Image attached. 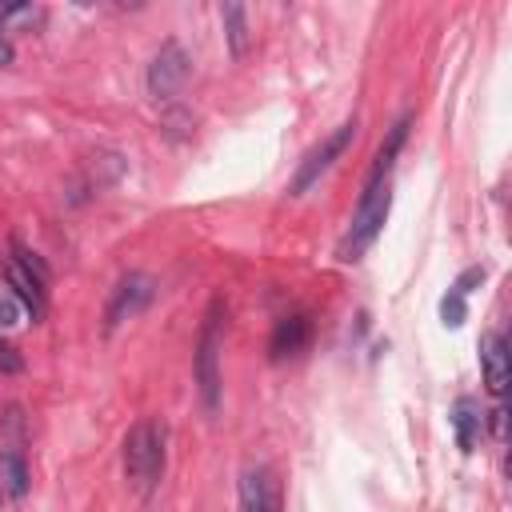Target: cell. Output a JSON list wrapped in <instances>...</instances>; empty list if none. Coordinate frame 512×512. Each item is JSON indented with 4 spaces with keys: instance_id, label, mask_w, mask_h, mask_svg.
Masks as SVG:
<instances>
[{
    "instance_id": "6da1fadb",
    "label": "cell",
    "mask_w": 512,
    "mask_h": 512,
    "mask_svg": "<svg viewBox=\"0 0 512 512\" xmlns=\"http://www.w3.org/2000/svg\"><path fill=\"white\" fill-rule=\"evenodd\" d=\"M160 472H164V424L144 416L124 436V480L140 496H148L156 488Z\"/></svg>"
},
{
    "instance_id": "7a4b0ae2",
    "label": "cell",
    "mask_w": 512,
    "mask_h": 512,
    "mask_svg": "<svg viewBox=\"0 0 512 512\" xmlns=\"http://www.w3.org/2000/svg\"><path fill=\"white\" fill-rule=\"evenodd\" d=\"M388 208H392V184H388V180L364 184L360 204H356V212H352V224H348L344 240L336 244V256H340L344 264L360 260V256L372 248V240L380 236V228H384V220H388Z\"/></svg>"
},
{
    "instance_id": "3957f363",
    "label": "cell",
    "mask_w": 512,
    "mask_h": 512,
    "mask_svg": "<svg viewBox=\"0 0 512 512\" xmlns=\"http://www.w3.org/2000/svg\"><path fill=\"white\" fill-rule=\"evenodd\" d=\"M192 380H196V396H200V408L208 416L220 412V300H212L204 324H200V340H196V352H192Z\"/></svg>"
},
{
    "instance_id": "277c9868",
    "label": "cell",
    "mask_w": 512,
    "mask_h": 512,
    "mask_svg": "<svg viewBox=\"0 0 512 512\" xmlns=\"http://www.w3.org/2000/svg\"><path fill=\"white\" fill-rule=\"evenodd\" d=\"M356 140V120H344L336 132H328L304 160H300V168H296V176H292V184H288V196H304L308 188H316L320 184V176L344 156V148Z\"/></svg>"
},
{
    "instance_id": "5b68a950",
    "label": "cell",
    "mask_w": 512,
    "mask_h": 512,
    "mask_svg": "<svg viewBox=\"0 0 512 512\" xmlns=\"http://www.w3.org/2000/svg\"><path fill=\"white\" fill-rule=\"evenodd\" d=\"M152 296H156V280H152V276H144V272H128V276H120L116 288H112V296H108V308H104V332L112 336L124 320L140 316V312L148 308Z\"/></svg>"
},
{
    "instance_id": "8992f818",
    "label": "cell",
    "mask_w": 512,
    "mask_h": 512,
    "mask_svg": "<svg viewBox=\"0 0 512 512\" xmlns=\"http://www.w3.org/2000/svg\"><path fill=\"white\" fill-rule=\"evenodd\" d=\"M188 76H192V56H188L176 40H168V44L152 56V64H148V92H152L156 100H172V96L184 88Z\"/></svg>"
},
{
    "instance_id": "52a82bcc",
    "label": "cell",
    "mask_w": 512,
    "mask_h": 512,
    "mask_svg": "<svg viewBox=\"0 0 512 512\" xmlns=\"http://www.w3.org/2000/svg\"><path fill=\"white\" fill-rule=\"evenodd\" d=\"M240 512H280V488L268 468L240 472Z\"/></svg>"
},
{
    "instance_id": "ba28073f",
    "label": "cell",
    "mask_w": 512,
    "mask_h": 512,
    "mask_svg": "<svg viewBox=\"0 0 512 512\" xmlns=\"http://www.w3.org/2000/svg\"><path fill=\"white\" fill-rule=\"evenodd\" d=\"M480 368H484V384L492 396L508 392V376H512V360H508V344L500 332H484L480 336Z\"/></svg>"
},
{
    "instance_id": "9c48e42d",
    "label": "cell",
    "mask_w": 512,
    "mask_h": 512,
    "mask_svg": "<svg viewBox=\"0 0 512 512\" xmlns=\"http://www.w3.org/2000/svg\"><path fill=\"white\" fill-rule=\"evenodd\" d=\"M4 280H8V288H12V296L20 300V308L24 312H32V320H40L44 316V280H36L24 264H16V260H8L4 264Z\"/></svg>"
},
{
    "instance_id": "30bf717a",
    "label": "cell",
    "mask_w": 512,
    "mask_h": 512,
    "mask_svg": "<svg viewBox=\"0 0 512 512\" xmlns=\"http://www.w3.org/2000/svg\"><path fill=\"white\" fill-rule=\"evenodd\" d=\"M308 332H312L308 316H284V320L276 324V332H272V360L300 356L304 344H308Z\"/></svg>"
},
{
    "instance_id": "8fae6325",
    "label": "cell",
    "mask_w": 512,
    "mask_h": 512,
    "mask_svg": "<svg viewBox=\"0 0 512 512\" xmlns=\"http://www.w3.org/2000/svg\"><path fill=\"white\" fill-rule=\"evenodd\" d=\"M220 20H224V36H228V52L236 60L248 56V44H252V32H248V8L244 4H224L220 8Z\"/></svg>"
},
{
    "instance_id": "7c38bea8",
    "label": "cell",
    "mask_w": 512,
    "mask_h": 512,
    "mask_svg": "<svg viewBox=\"0 0 512 512\" xmlns=\"http://www.w3.org/2000/svg\"><path fill=\"white\" fill-rule=\"evenodd\" d=\"M0 492L20 500L28 492V464L16 448H0Z\"/></svg>"
},
{
    "instance_id": "4fadbf2b",
    "label": "cell",
    "mask_w": 512,
    "mask_h": 512,
    "mask_svg": "<svg viewBox=\"0 0 512 512\" xmlns=\"http://www.w3.org/2000/svg\"><path fill=\"white\" fill-rule=\"evenodd\" d=\"M408 124H412L408 116L392 124V132H388V140L380 144V152H376V160H372V172H368V180H364V184L388 180V172H392V160H396V152H400V144H404V136H408Z\"/></svg>"
},
{
    "instance_id": "5bb4252c",
    "label": "cell",
    "mask_w": 512,
    "mask_h": 512,
    "mask_svg": "<svg viewBox=\"0 0 512 512\" xmlns=\"http://www.w3.org/2000/svg\"><path fill=\"white\" fill-rule=\"evenodd\" d=\"M452 428H456L460 452H472V444H476V436H480V408H476V400H468V396L456 400V408H452Z\"/></svg>"
},
{
    "instance_id": "9a60e30c",
    "label": "cell",
    "mask_w": 512,
    "mask_h": 512,
    "mask_svg": "<svg viewBox=\"0 0 512 512\" xmlns=\"http://www.w3.org/2000/svg\"><path fill=\"white\" fill-rule=\"evenodd\" d=\"M440 316H444V324H448V328H460V324H464V316H468V308H464V296L448 288V296L440 300Z\"/></svg>"
},
{
    "instance_id": "2e32d148",
    "label": "cell",
    "mask_w": 512,
    "mask_h": 512,
    "mask_svg": "<svg viewBox=\"0 0 512 512\" xmlns=\"http://www.w3.org/2000/svg\"><path fill=\"white\" fill-rule=\"evenodd\" d=\"M12 260H16V264H24V268H28L36 280H48V264H44L36 252H28L24 244H12Z\"/></svg>"
},
{
    "instance_id": "e0dca14e",
    "label": "cell",
    "mask_w": 512,
    "mask_h": 512,
    "mask_svg": "<svg viewBox=\"0 0 512 512\" xmlns=\"http://www.w3.org/2000/svg\"><path fill=\"white\" fill-rule=\"evenodd\" d=\"M20 300L12 296V292H0V328H12V324H20Z\"/></svg>"
},
{
    "instance_id": "ac0fdd59",
    "label": "cell",
    "mask_w": 512,
    "mask_h": 512,
    "mask_svg": "<svg viewBox=\"0 0 512 512\" xmlns=\"http://www.w3.org/2000/svg\"><path fill=\"white\" fill-rule=\"evenodd\" d=\"M20 368H24V356L8 340H0V372H20Z\"/></svg>"
},
{
    "instance_id": "d6986e66",
    "label": "cell",
    "mask_w": 512,
    "mask_h": 512,
    "mask_svg": "<svg viewBox=\"0 0 512 512\" xmlns=\"http://www.w3.org/2000/svg\"><path fill=\"white\" fill-rule=\"evenodd\" d=\"M484 280V268L476 264V268H468V272H460V280L452 284V292H460V296H468L472 292V284H480Z\"/></svg>"
},
{
    "instance_id": "ffe728a7",
    "label": "cell",
    "mask_w": 512,
    "mask_h": 512,
    "mask_svg": "<svg viewBox=\"0 0 512 512\" xmlns=\"http://www.w3.org/2000/svg\"><path fill=\"white\" fill-rule=\"evenodd\" d=\"M4 64H12V44H8V36H4V24H0V68Z\"/></svg>"
},
{
    "instance_id": "44dd1931",
    "label": "cell",
    "mask_w": 512,
    "mask_h": 512,
    "mask_svg": "<svg viewBox=\"0 0 512 512\" xmlns=\"http://www.w3.org/2000/svg\"><path fill=\"white\" fill-rule=\"evenodd\" d=\"M488 416H492V432H496V436H504V408H492Z\"/></svg>"
}]
</instances>
